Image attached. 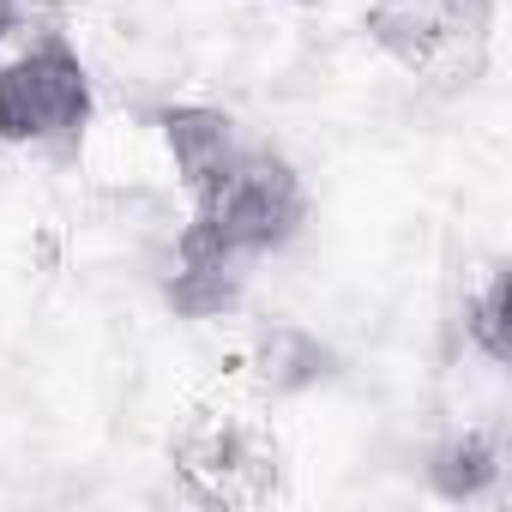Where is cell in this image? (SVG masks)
Here are the masks:
<instances>
[{
	"label": "cell",
	"instance_id": "obj_1",
	"mask_svg": "<svg viewBox=\"0 0 512 512\" xmlns=\"http://www.w3.org/2000/svg\"><path fill=\"white\" fill-rule=\"evenodd\" d=\"M308 223V187L290 157L278 151H235L205 187H193V223L181 229L187 247L223 253V260H253L296 241Z\"/></svg>",
	"mask_w": 512,
	"mask_h": 512
},
{
	"label": "cell",
	"instance_id": "obj_2",
	"mask_svg": "<svg viewBox=\"0 0 512 512\" xmlns=\"http://www.w3.org/2000/svg\"><path fill=\"white\" fill-rule=\"evenodd\" d=\"M91 121V73L67 37L0 67V145H67Z\"/></svg>",
	"mask_w": 512,
	"mask_h": 512
},
{
	"label": "cell",
	"instance_id": "obj_3",
	"mask_svg": "<svg viewBox=\"0 0 512 512\" xmlns=\"http://www.w3.org/2000/svg\"><path fill=\"white\" fill-rule=\"evenodd\" d=\"M157 127H163V145H169L175 175L187 181V193H193V187H205V181H211V175L241 151L235 121H229L223 109H211V103H175V109H163V115H157Z\"/></svg>",
	"mask_w": 512,
	"mask_h": 512
},
{
	"label": "cell",
	"instance_id": "obj_4",
	"mask_svg": "<svg viewBox=\"0 0 512 512\" xmlns=\"http://www.w3.org/2000/svg\"><path fill=\"white\" fill-rule=\"evenodd\" d=\"M241 302V260H223V253L187 247L175 241V278H169V308L187 320H211L223 308Z\"/></svg>",
	"mask_w": 512,
	"mask_h": 512
},
{
	"label": "cell",
	"instance_id": "obj_5",
	"mask_svg": "<svg viewBox=\"0 0 512 512\" xmlns=\"http://www.w3.org/2000/svg\"><path fill=\"white\" fill-rule=\"evenodd\" d=\"M494 476H500V452L488 434H452L428 458V482L440 500H476L482 488H494Z\"/></svg>",
	"mask_w": 512,
	"mask_h": 512
},
{
	"label": "cell",
	"instance_id": "obj_6",
	"mask_svg": "<svg viewBox=\"0 0 512 512\" xmlns=\"http://www.w3.org/2000/svg\"><path fill=\"white\" fill-rule=\"evenodd\" d=\"M368 37L404 61V67H422L434 49H440V19L428 7H416V0H380V7L368 13Z\"/></svg>",
	"mask_w": 512,
	"mask_h": 512
},
{
	"label": "cell",
	"instance_id": "obj_7",
	"mask_svg": "<svg viewBox=\"0 0 512 512\" xmlns=\"http://www.w3.org/2000/svg\"><path fill=\"white\" fill-rule=\"evenodd\" d=\"M464 332H470V344H476L494 368L512 356V278H506V272H494L488 290L464 308Z\"/></svg>",
	"mask_w": 512,
	"mask_h": 512
},
{
	"label": "cell",
	"instance_id": "obj_8",
	"mask_svg": "<svg viewBox=\"0 0 512 512\" xmlns=\"http://www.w3.org/2000/svg\"><path fill=\"white\" fill-rule=\"evenodd\" d=\"M19 31V0H0V43Z\"/></svg>",
	"mask_w": 512,
	"mask_h": 512
}]
</instances>
